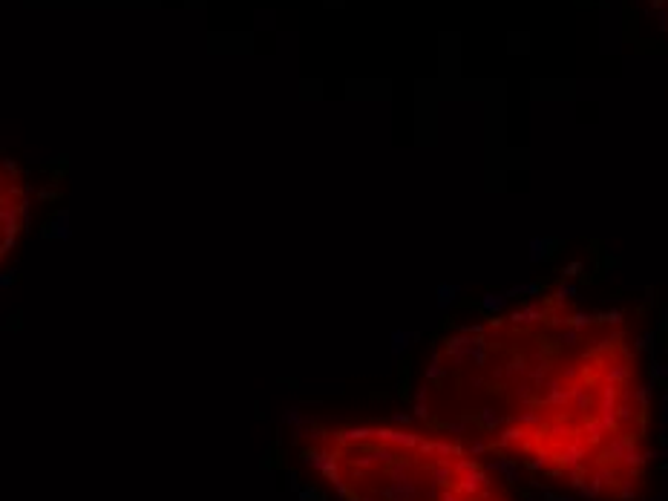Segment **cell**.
<instances>
[{"label": "cell", "instance_id": "2", "mask_svg": "<svg viewBox=\"0 0 668 501\" xmlns=\"http://www.w3.org/2000/svg\"><path fill=\"white\" fill-rule=\"evenodd\" d=\"M305 455L346 501H516L484 452L429 423L329 426Z\"/></svg>", "mask_w": 668, "mask_h": 501}, {"label": "cell", "instance_id": "3", "mask_svg": "<svg viewBox=\"0 0 668 501\" xmlns=\"http://www.w3.org/2000/svg\"><path fill=\"white\" fill-rule=\"evenodd\" d=\"M26 216V188L23 176L12 161L0 159V260L15 245Z\"/></svg>", "mask_w": 668, "mask_h": 501}, {"label": "cell", "instance_id": "1", "mask_svg": "<svg viewBox=\"0 0 668 501\" xmlns=\"http://www.w3.org/2000/svg\"><path fill=\"white\" fill-rule=\"evenodd\" d=\"M420 418L478 452L596 501L648 473V395L628 329L570 305H527L444 340Z\"/></svg>", "mask_w": 668, "mask_h": 501}]
</instances>
